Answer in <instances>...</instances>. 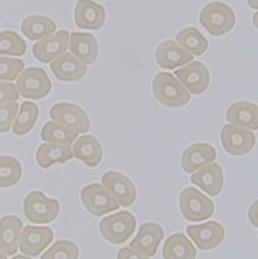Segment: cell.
<instances>
[{"label": "cell", "mask_w": 258, "mask_h": 259, "mask_svg": "<svg viewBox=\"0 0 258 259\" xmlns=\"http://www.w3.org/2000/svg\"><path fill=\"white\" fill-rule=\"evenodd\" d=\"M153 93L158 101L169 108H181L190 101V92L169 72H159L153 80Z\"/></svg>", "instance_id": "cell-1"}, {"label": "cell", "mask_w": 258, "mask_h": 259, "mask_svg": "<svg viewBox=\"0 0 258 259\" xmlns=\"http://www.w3.org/2000/svg\"><path fill=\"white\" fill-rule=\"evenodd\" d=\"M202 27L214 36L229 32L236 24V14L229 6L213 2L203 7L199 15Z\"/></svg>", "instance_id": "cell-2"}, {"label": "cell", "mask_w": 258, "mask_h": 259, "mask_svg": "<svg viewBox=\"0 0 258 259\" xmlns=\"http://www.w3.org/2000/svg\"><path fill=\"white\" fill-rule=\"evenodd\" d=\"M137 227L136 217L129 212H119L103 218L99 223V231L106 241L121 245L133 236Z\"/></svg>", "instance_id": "cell-3"}, {"label": "cell", "mask_w": 258, "mask_h": 259, "mask_svg": "<svg viewBox=\"0 0 258 259\" xmlns=\"http://www.w3.org/2000/svg\"><path fill=\"white\" fill-rule=\"evenodd\" d=\"M180 210L183 217L190 222H199L213 216L215 205L213 201L196 188H186L180 195Z\"/></svg>", "instance_id": "cell-4"}, {"label": "cell", "mask_w": 258, "mask_h": 259, "mask_svg": "<svg viewBox=\"0 0 258 259\" xmlns=\"http://www.w3.org/2000/svg\"><path fill=\"white\" fill-rule=\"evenodd\" d=\"M25 217L36 224L53 222L59 215L58 200L46 197L40 191H32L26 196L23 204Z\"/></svg>", "instance_id": "cell-5"}, {"label": "cell", "mask_w": 258, "mask_h": 259, "mask_svg": "<svg viewBox=\"0 0 258 259\" xmlns=\"http://www.w3.org/2000/svg\"><path fill=\"white\" fill-rule=\"evenodd\" d=\"M16 87L24 98L40 99L50 93L52 83L42 68L28 67L21 72Z\"/></svg>", "instance_id": "cell-6"}, {"label": "cell", "mask_w": 258, "mask_h": 259, "mask_svg": "<svg viewBox=\"0 0 258 259\" xmlns=\"http://www.w3.org/2000/svg\"><path fill=\"white\" fill-rule=\"evenodd\" d=\"M50 118L77 134H85L90 129V121L87 114L73 103H56L50 110Z\"/></svg>", "instance_id": "cell-7"}, {"label": "cell", "mask_w": 258, "mask_h": 259, "mask_svg": "<svg viewBox=\"0 0 258 259\" xmlns=\"http://www.w3.org/2000/svg\"><path fill=\"white\" fill-rule=\"evenodd\" d=\"M81 199L85 209L96 217L117 211L120 206L111 193L97 183L84 187L81 192Z\"/></svg>", "instance_id": "cell-8"}, {"label": "cell", "mask_w": 258, "mask_h": 259, "mask_svg": "<svg viewBox=\"0 0 258 259\" xmlns=\"http://www.w3.org/2000/svg\"><path fill=\"white\" fill-rule=\"evenodd\" d=\"M220 138L224 150L234 156L246 155L256 144L255 135L249 129L231 124L223 126Z\"/></svg>", "instance_id": "cell-9"}, {"label": "cell", "mask_w": 258, "mask_h": 259, "mask_svg": "<svg viewBox=\"0 0 258 259\" xmlns=\"http://www.w3.org/2000/svg\"><path fill=\"white\" fill-rule=\"evenodd\" d=\"M54 239V234L49 227L25 226L22 229L19 248L20 251L29 256H38Z\"/></svg>", "instance_id": "cell-10"}, {"label": "cell", "mask_w": 258, "mask_h": 259, "mask_svg": "<svg viewBox=\"0 0 258 259\" xmlns=\"http://www.w3.org/2000/svg\"><path fill=\"white\" fill-rule=\"evenodd\" d=\"M101 183L119 204L129 206L136 201V186L126 176L118 171H108L102 176Z\"/></svg>", "instance_id": "cell-11"}, {"label": "cell", "mask_w": 258, "mask_h": 259, "mask_svg": "<svg viewBox=\"0 0 258 259\" xmlns=\"http://www.w3.org/2000/svg\"><path fill=\"white\" fill-rule=\"evenodd\" d=\"M199 250L209 251L218 247L225 238V229L215 221H208L199 225H190L186 229Z\"/></svg>", "instance_id": "cell-12"}, {"label": "cell", "mask_w": 258, "mask_h": 259, "mask_svg": "<svg viewBox=\"0 0 258 259\" xmlns=\"http://www.w3.org/2000/svg\"><path fill=\"white\" fill-rule=\"evenodd\" d=\"M69 33L67 30H59L33 45L32 53L36 60L49 63L64 54L68 49Z\"/></svg>", "instance_id": "cell-13"}, {"label": "cell", "mask_w": 258, "mask_h": 259, "mask_svg": "<svg viewBox=\"0 0 258 259\" xmlns=\"http://www.w3.org/2000/svg\"><path fill=\"white\" fill-rule=\"evenodd\" d=\"M175 74L182 85L193 94L203 93L210 85L209 69L199 61H194L176 70Z\"/></svg>", "instance_id": "cell-14"}, {"label": "cell", "mask_w": 258, "mask_h": 259, "mask_svg": "<svg viewBox=\"0 0 258 259\" xmlns=\"http://www.w3.org/2000/svg\"><path fill=\"white\" fill-rule=\"evenodd\" d=\"M106 20V10L92 0H79L74 8V22L86 30L100 29Z\"/></svg>", "instance_id": "cell-15"}, {"label": "cell", "mask_w": 258, "mask_h": 259, "mask_svg": "<svg viewBox=\"0 0 258 259\" xmlns=\"http://www.w3.org/2000/svg\"><path fill=\"white\" fill-rule=\"evenodd\" d=\"M217 158L216 149L205 143H198L189 146L181 158V166L187 174L196 171L213 163Z\"/></svg>", "instance_id": "cell-16"}, {"label": "cell", "mask_w": 258, "mask_h": 259, "mask_svg": "<svg viewBox=\"0 0 258 259\" xmlns=\"http://www.w3.org/2000/svg\"><path fill=\"white\" fill-rule=\"evenodd\" d=\"M163 237L164 231L160 225L156 223H145L140 227L135 240L129 244V248L148 257H153L156 254Z\"/></svg>", "instance_id": "cell-17"}, {"label": "cell", "mask_w": 258, "mask_h": 259, "mask_svg": "<svg viewBox=\"0 0 258 259\" xmlns=\"http://www.w3.org/2000/svg\"><path fill=\"white\" fill-rule=\"evenodd\" d=\"M50 69L56 79L62 82L79 81L87 72L86 64L66 52L50 64Z\"/></svg>", "instance_id": "cell-18"}, {"label": "cell", "mask_w": 258, "mask_h": 259, "mask_svg": "<svg viewBox=\"0 0 258 259\" xmlns=\"http://www.w3.org/2000/svg\"><path fill=\"white\" fill-rule=\"evenodd\" d=\"M191 182L210 196H217L224 184L223 170L218 163H211L192 175Z\"/></svg>", "instance_id": "cell-19"}, {"label": "cell", "mask_w": 258, "mask_h": 259, "mask_svg": "<svg viewBox=\"0 0 258 259\" xmlns=\"http://www.w3.org/2000/svg\"><path fill=\"white\" fill-rule=\"evenodd\" d=\"M68 49L84 64L91 65L98 56V44L91 33L72 32L69 36Z\"/></svg>", "instance_id": "cell-20"}, {"label": "cell", "mask_w": 258, "mask_h": 259, "mask_svg": "<svg viewBox=\"0 0 258 259\" xmlns=\"http://www.w3.org/2000/svg\"><path fill=\"white\" fill-rule=\"evenodd\" d=\"M155 56L159 66L165 69H175L189 63L194 58V56L170 39L158 46Z\"/></svg>", "instance_id": "cell-21"}, {"label": "cell", "mask_w": 258, "mask_h": 259, "mask_svg": "<svg viewBox=\"0 0 258 259\" xmlns=\"http://www.w3.org/2000/svg\"><path fill=\"white\" fill-rule=\"evenodd\" d=\"M226 120L249 131H258V106L249 101L232 103L226 112Z\"/></svg>", "instance_id": "cell-22"}, {"label": "cell", "mask_w": 258, "mask_h": 259, "mask_svg": "<svg viewBox=\"0 0 258 259\" xmlns=\"http://www.w3.org/2000/svg\"><path fill=\"white\" fill-rule=\"evenodd\" d=\"M23 222L16 216H6L0 220V252L7 256L17 253Z\"/></svg>", "instance_id": "cell-23"}, {"label": "cell", "mask_w": 258, "mask_h": 259, "mask_svg": "<svg viewBox=\"0 0 258 259\" xmlns=\"http://www.w3.org/2000/svg\"><path fill=\"white\" fill-rule=\"evenodd\" d=\"M72 156L82 160L87 166L94 167L102 159V148L99 142L92 136L77 138L72 146Z\"/></svg>", "instance_id": "cell-24"}, {"label": "cell", "mask_w": 258, "mask_h": 259, "mask_svg": "<svg viewBox=\"0 0 258 259\" xmlns=\"http://www.w3.org/2000/svg\"><path fill=\"white\" fill-rule=\"evenodd\" d=\"M57 29L56 23L45 16L31 15L26 17L21 24V31L30 40H40L52 34Z\"/></svg>", "instance_id": "cell-25"}, {"label": "cell", "mask_w": 258, "mask_h": 259, "mask_svg": "<svg viewBox=\"0 0 258 259\" xmlns=\"http://www.w3.org/2000/svg\"><path fill=\"white\" fill-rule=\"evenodd\" d=\"M69 146L57 144H42L36 151V162L41 168H48L55 163H65L72 158Z\"/></svg>", "instance_id": "cell-26"}, {"label": "cell", "mask_w": 258, "mask_h": 259, "mask_svg": "<svg viewBox=\"0 0 258 259\" xmlns=\"http://www.w3.org/2000/svg\"><path fill=\"white\" fill-rule=\"evenodd\" d=\"M196 255L195 247L182 234H174L167 238L162 249L164 259H195Z\"/></svg>", "instance_id": "cell-27"}, {"label": "cell", "mask_w": 258, "mask_h": 259, "mask_svg": "<svg viewBox=\"0 0 258 259\" xmlns=\"http://www.w3.org/2000/svg\"><path fill=\"white\" fill-rule=\"evenodd\" d=\"M177 42L188 53L200 56L208 50L209 42L195 27H187L181 30L176 36Z\"/></svg>", "instance_id": "cell-28"}, {"label": "cell", "mask_w": 258, "mask_h": 259, "mask_svg": "<svg viewBox=\"0 0 258 259\" xmlns=\"http://www.w3.org/2000/svg\"><path fill=\"white\" fill-rule=\"evenodd\" d=\"M38 117V107L33 102L24 101L21 107L20 112L17 114V117L13 124V133L17 136H24L28 134Z\"/></svg>", "instance_id": "cell-29"}, {"label": "cell", "mask_w": 258, "mask_h": 259, "mask_svg": "<svg viewBox=\"0 0 258 259\" xmlns=\"http://www.w3.org/2000/svg\"><path fill=\"white\" fill-rule=\"evenodd\" d=\"M77 135L79 134L56 122H48L41 129L40 137L46 143L70 146L77 138Z\"/></svg>", "instance_id": "cell-30"}, {"label": "cell", "mask_w": 258, "mask_h": 259, "mask_svg": "<svg viewBox=\"0 0 258 259\" xmlns=\"http://www.w3.org/2000/svg\"><path fill=\"white\" fill-rule=\"evenodd\" d=\"M22 177L20 162L11 156H0V188L16 185Z\"/></svg>", "instance_id": "cell-31"}, {"label": "cell", "mask_w": 258, "mask_h": 259, "mask_svg": "<svg viewBox=\"0 0 258 259\" xmlns=\"http://www.w3.org/2000/svg\"><path fill=\"white\" fill-rule=\"evenodd\" d=\"M26 51L27 45L17 32L12 30L0 32V55L23 56Z\"/></svg>", "instance_id": "cell-32"}, {"label": "cell", "mask_w": 258, "mask_h": 259, "mask_svg": "<svg viewBox=\"0 0 258 259\" xmlns=\"http://www.w3.org/2000/svg\"><path fill=\"white\" fill-rule=\"evenodd\" d=\"M79 248L69 241H58L51 246L40 257V259H77Z\"/></svg>", "instance_id": "cell-33"}, {"label": "cell", "mask_w": 258, "mask_h": 259, "mask_svg": "<svg viewBox=\"0 0 258 259\" xmlns=\"http://www.w3.org/2000/svg\"><path fill=\"white\" fill-rule=\"evenodd\" d=\"M23 68L21 59L0 56V81H15Z\"/></svg>", "instance_id": "cell-34"}, {"label": "cell", "mask_w": 258, "mask_h": 259, "mask_svg": "<svg viewBox=\"0 0 258 259\" xmlns=\"http://www.w3.org/2000/svg\"><path fill=\"white\" fill-rule=\"evenodd\" d=\"M19 105L16 102L0 106V134L8 133L18 114Z\"/></svg>", "instance_id": "cell-35"}, {"label": "cell", "mask_w": 258, "mask_h": 259, "mask_svg": "<svg viewBox=\"0 0 258 259\" xmlns=\"http://www.w3.org/2000/svg\"><path fill=\"white\" fill-rule=\"evenodd\" d=\"M19 99V91L13 83L0 82V106L15 102Z\"/></svg>", "instance_id": "cell-36"}, {"label": "cell", "mask_w": 258, "mask_h": 259, "mask_svg": "<svg viewBox=\"0 0 258 259\" xmlns=\"http://www.w3.org/2000/svg\"><path fill=\"white\" fill-rule=\"evenodd\" d=\"M117 259H150V258L132 248H123L119 250L117 254Z\"/></svg>", "instance_id": "cell-37"}, {"label": "cell", "mask_w": 258, "mask_h": 259, "mask_svg": "<svg viewBox=\"0 0 258 259\" xmlns=\"http://www.w3.org/2000/svg\"><path fill=\"white\" fill-rule=\"evenodd\" d=\"M248 218L253 226L258 227V200L254 201L251 204L248 211Z\"/></svg>", "instance_id": "cell-38"}, {"label": "cell", "mask_w": 258, "mask_h": 259, "mask_svg": "<svg viewBox=\"0 0 258 259\" xmlns=\"http://www.w3.org/2000/svg\"><path fill=\"white\" fill-rule=\"evenodd\" d=\"M247 3L250 8L258 10V0H247Z\"/></svg>", "instance_id": "cell-39"}, {"label": "cell", "mask_w": 258, "mask_h": 259, "mask_svg": "<svg viewBox=\"0 0 258 259\" xmlns=\"http://www.w3.org/2000/svg\"><path fill=\"white\" fill-rule=\"evenodd\" d=\"M253 24L256 27V29H258V12L255 13L253 16Z\"/></svg>", "instance_id": "cell-40"}, {"label": "cell", "mask_w": 258, "mask_h": 259, "mask_svg": "<svg viewBox=\"0 0 258 259\" xmlns=\"http://www.w3.org/2000/svg\"><path fill=\"white\" fill-rule=\"evenodd\" d=\"M12 259H31V258H28V257H26V256H23V255H17L15 257H13Z\"/></svg>", "instance_id": "cell-41"}, {"label": "cell", "mask_w": 258, "mask_h": 259, "mask_svg": "<svg viewBox=\"0 0 258 259\" xmlns=\"http://www.w3.org/2000/svg\"><path fill=\"white\" fill-rule=\"evenodd\" d=\"M0 259H8V257H7V255H5V254L0 252Z\"/></svg>", "instance_id": "cell-42"}]
</instances>
